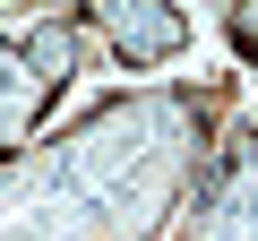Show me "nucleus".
I'll return each instance as SVG.
<instances>
[{
    "mask_svg": "<svg viewBox=\"0 0 258 241\" xmlns=\"http://www.w3.org/2000/svg\"><path fill=\"white\" fill-rule=\"evenodd\" d=\"M232 69L120 86L60 138L0 155V241H155L232 120Z\"/></svg>",
    "mask_w": 258,
    "mask_h": 241,
    "instance_id": "f257e3e1",
    "label": "nucleus"
},
{
    "mask_svg": "<svg viewBox=\"0 0 258 241\" xmlns=\"http://www.w3.org/2000/svg\"><path fill=\"white\" fill-rule=\"evenodd\" d=\"M78 69H86L78 9H35L26 35H0V155H18V147L43 138V120L60 112Z\"/></svg>",
    "mask_w": 258,
    "mask_h": 241,
    "instance_id": "f03ea898",
    "label": "nucleus"
},
{
    "mask_svg": "<svg viewBox=\"0 0 258 241\" xmlns=\"http://www.w3.org/2000/svg\"><path fill=\"white\" fill-rule=\"evenodd\" d=\"M172 241H258V120H224Z\"/></svg>",
    "mask_w": 258,
    "mask_h": 241,
    "instance_id": "7ed1b4c3",
    "label": "nucleus"
},
{
    "mask_svg": "<svg viewBox=\"0 0 258 241\" xmlns=\"http://www.w3.org/2000/svg\"><path fill=\"white\" fill-rule=\"evenodd\" d=\"M78 26L103 35V52L120 69H164V61L189 52V18L172 9V0H86Z\"/></svg>",
    "mask_w": 258,
    "mask_h": 241,
    "instance_id": "20e7f679",
    "label": "nucleus"
},
{
    "mask_svg": "<svg viewBox=\"0 0 258 241\" xmlns=\"http://www.w3.org/2000/svg\"><path fill=\"white\" fill-rule=\"evenodd\" d=\"M224 35H232V52L258 69V0H232V9H224Z\"/></svg>",
    "mask_w": 258,
    "mask_h": 241,
    "instance_id": "39448f33",
    "label": "nucleus"
}]
</instances>
